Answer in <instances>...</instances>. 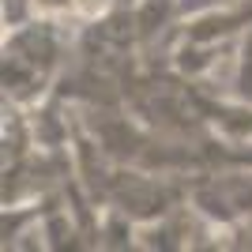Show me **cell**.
<instances>
[{"label":"cell","instance_id":"1","mask_svg":"<svg viewBox=\"0 0 252 252\" xmlns=\"http://www.w3.org/2000/svg\"><path fill=\"white\" fill-rule=\"evenodd\" d=\"M68 42H72L68 23L42 19V15L4 27V64H0L4 105L34 109L49 94H57Z\"/></svg>","mask_w":252,"mask_h":252},{"label":"cell","instance_id":"2","mask_svg":"<svg viewBox=\"0 0 252 252\" xmlns=\"http://www.w3.org/2000/svg\"><path fill=\"white\" fill-rule=\"evenodd\" d=\"M233 98L252 102V27L237 38V72H233Z\"/></svg>","mask_w":252,"mask_h":252},{"label":"cell","instance_id":"3","mask_svg":"<svg viewBox=\"0 0 252 252\" xmlns=\"http://www.w3.org/2000/svg\"><path fill=\"white\" fill-rule=\"evenodd\" d=\"M132 4H136V0H132Z\"/></svg>","mask_w":252,"mask_h":252}]
</instances>
